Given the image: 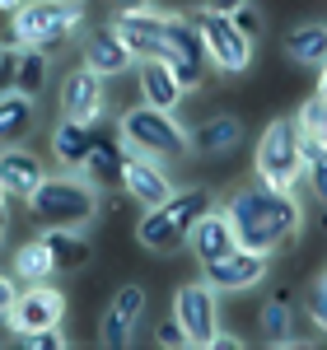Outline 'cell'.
Masks as SVG:
<instances>
[{"instance_id": "obj_11", "label": "cell", "mask_w": 327, "mask_h": 350, "mask_svg": "<svg viewBox=\"0 0 327 350\" xmlns=\"http://www.w3.org/2000/svg\"><path fill=\"white\" fill-rule=\"evenodd\" d=\"M56 103H61V117L84 122V126H99V122L108 117V80L94 75L89 66H75V70L61 75Z\"/></svg>"}, {"instance_id": "obj_3", "label": "cell", "mask_w": 327, "mask_h": 350, "mask_svg": "<svg viewBox=\"0 0 327 350\" xmlns=\"http://www.w3.org/2000/svg\"><path fill=\"white\" fill-rule=\"evenodd\" d=\"M211 206H215V191L206 187V183L178 187L168 201L145 206V211H140V219H136V243L150 252V257H173V252H183L192 224L206 215Z\"/></svg>"}, {"instance_id": "obj_16", "label": "cell", "mask_w": 327, "mask_h": 350, "mask_svg": "<svg viewBox=\"0 0 327 350\" xmlns=\"http://www.w3.org/2000/svg\"><path fill=\"white\" fill-rule=\"evenodd\" d=\"M80 66H89L94 75L103 80H117L127 70H136V56L127 52V42L112 33V24H99V28H84L80 38Z\"/></svg>"}, {"instance_id": "obj_37", "label": "cell", "mask_w": 327, "mask_h": 350, "mask_svg": "<svg viewBox=\"0 0 327 350\" xmlns=\"http://www.w3.org/2000/svg\"><path fill=\"white\" fill-rule=\"evenodd\" d=\"M206 350H244V336H239V332H229V327H220L215 336L206 341Z\"/></svg>"}, {"instance_id": "obj_28", "label": "cell", "mask_w": 327, "mask_h": 350, "mask_svg": "<svg viewBox=\"0 0 327 350\" xmlns=\"http://www.w3.org/2000/svg\"><path fill=\"white\" fill-rule=\"evenodd\" d=\"M300 150H304V183L300 187L313 191V201L327 206V140L300 131Z\"/></svg>"}, {"instance_id": "obj_40", "label": "cell", "mask_w": 327, "mask_h": 350, "mask_svg": "<svg viewBox=\"0 0 327 350\" xmlns=\"http://www.w3.org/2000/svg\"><path fill=\"white\" fill-rule=\"evenodd\" d=\"M313 94H327V61L318 66V84H313Z\"/></svg>"}, {"instance_id": "obj_38", "label": "cell", "mask_w": 327, "mask_h": 350, "mask_svg": "<svg viewBox=\"0 0 327 350\" xmlns=\"http://www.w3.org/2000/svg\"><path fill=\"white\" fill-rule=\"evenodd\" d=\"M206 5H211L215 14H229V19H234V14H239L244 5H252V0H206Z\"/></svg>"}, {"instance_id": "obj_31", "label": "cell", "mask_w": 327, "mask_h": 350, "mask_svg": "<svg viewBox=\"0 0 327 350\" xmlns=\"http://www.w3.org/2000/svg\"><path fill=\"white\" fill-rule=\"evenodd\" d=\"M14 346L19 350H70V336H66V327H42V332H19Z\"/></svg>"}, {"instance_id": "obj_43", "label": "cell", "mask_w": 327, "mask_h": 350, "mask_svg": "<svg viewBox=\"0 0 327 350\" xmlns=\"http://www.w3.org/2000/svg\"><path fill=\"white\" fill-rule=\"evenodd\" d=\"M0 211H10V191L0 187Z\"/></svg>"}, {"instance_id": "obj_32", "label": "cell", "mask_w": 327, "mask_h": 350, "mask_svg": "<svg viewBox=\"0 0 327 350\" xmlns=\"http://www.w3.org/2000/svg\"><path fill=\"white\" fill-rule=\"evenodd\" d=\"M304 313H309V323H313V327H318V332L327 336V271L318 275V280H313V285H309V299H304Z\"/></svg>"}, {"instance_id": "obj_10", "label": "cell", "mask_w": 327, "mask_h": 350, "mask_svg": "<svg viewBox=\"0 0 327 350\" xmlns=\"http://www.w3.org/2000/svg\"><path fill=\"white\" fill-rule=\"evenodd\" d=\"M220 290H211L201 275L187 280V285H178V295H173V318L183 323L187 332V346L206 350V341L220 332Z\"/></svg>"}, {"instance_id": "obj_5", "label": "cell", "mask_w": 327, "mask_h": 350, "mask_svg": "<svg viewBox=\"0 0 327 350\" xmlns=\"http://www.w3.org/2000/svg\"><path fill=\"white\" fill-rule=\"evenodd\" d=\"M117 140H122V150L145 154V159H159L168 168L192 154V126L178 112L150 108V103H136V108L117 112Z\"/></svg>"}, {"instance_id": "obj_17", "label": "cell", "mask_w": 327, "mask_h": 350, "mask_svg": "<svg viewBox=\"0 0 327 350\" xmlns=\"http://www.w3.org/2000/svg\"><path fill=\"white\" fill-rule=\"evenodd\" d=\"M42 178H47V163H42L38 150H28V145H5L0 150V187L10 191V201H28Z\"/></svg>"}, {"instance_id": "obj_12", "label": "cell", "mask_w": 327, "mask_h": 350, "mask_svg": "<svg viewBox=\"0 0 327 350\" xmlns=\"http://www.w3.org/2000/svg\"><path fill=\"white\" fill-rule=\"evenodd\" d=\"M145 308H150V295H145V285H122L112 304L103 308V318H99V346L103 350H127L136 341L140 323H145Z\"/></svg>"}, {"instance_id": "obj_15", "label": "cell", "mask_w": 327, "mask_h": 350, "mask_svg": "<svg viewBox=\"0 0 327 350\" xmlns=\"http://www.w3.org/2000/svg\"><path fill=\"white\" fill-rule=\"evenodd\" d=\"M117 191H127L140 211H145V206L168 201V196L178 191V183H173L168 163L145 159V154H131V150H127V159H122V187H117Z\"/></svg>"}, {"instance_id": "obj_13", "label": "cell", "mask_w": 327, "mask_h": 350, "mask_svg": "<svg viewBox=\"0 0 327 350\" xmlns=\"http://www.w3.org/2000/svg\"><path fill=\"white\" fill-rule=\"evenodd\" d=\"M267 275H272V257L248 252V247H234L229 257L201 267V280H206L211 290H220V295H248V290L267 285Z\"/></svg>"}, {"instance_id": "obj_21", "label": "cell", "mask_w": 327, "mask_h": 350, "mask_svg": "<svg viewBox=\"0 0 327 350\" xmlns=\"http://www.w3.org/2000/svg\"><path fill=\"white\" fill-rule=\"evenodd\" d=\"M280 52H285V61H295L304 70H318L327 61V19H300V24H290L285 38H280Z\"/></svg>"}, {"instance_id": "obj_22", "label": "cell", "mask_w": 327, "mask_h": 350, "mask_svg": "<svg viewBox=\"0 0 327 350\" xmlns=\"http://www.w3.org/2000/svg\"><path fill=\"white\" fill-rule=\"evenodd\" d=\"M38 126V98L24 89H5L0 94V150L5 145H24Z\"/></svg>"}, {"instance_id": "obj_19", "label": "cell", "mask_w": 327, "mask_h": 350, "mask_svg": "<svg viewBox=\"0 0 327 350\" xmlns=\"http://www.w3.org/2000/svg\"><path fill=\"white\" fill-rule=\"evenodd\" d=\"M192 252V262L196 267H206V262H220V257H229L234 247H239V239H234V229H229V219H224V211L220 206H211L206 215L192 224L187 243H183Z\"/></svg>"}, {"instance_id": "obj_39", "label": "cell", "mask_w": 327, "mask_h": 350, "mask_svg": "<svg viewBox=\"0 0 327 350\" xmlns=\"http://www.w3.org/2000/svg\"><path fill=\"white\" fill-rule=\"evenodd\" d=\"M24 5H28V0H0V14H5V19H14Z\"/></svg>"}, {"instance_id": "obj_4", "label": "cell", "mask_w": 327, "mask_h": 350, "mask_svg": "<svg viewBox=\"0 0 327 350\" xmlns=\"http://www.w3.org/2000/svg\"><path fill=\"white\" fill-rule=\"evenodd\" d=\"M89 28V10L80 0H28L24 10L10 19V42L19 52H66L75 38H84Z\"/></svg>"}, {"instance_id": "obj_41", "label": "cell", "mask_w": 327, "mask_h": 350, "mask_svg": "<svg viewBox=\"0 0 327 350\" xmlns=\"http://www.w3.org/2000/svg\"><path fill=\"white\" fill-rule=\"evenodd\" d=\"M145 5H155V0H117V10H145Z\"/></svg>"}, {"instance_id": "obj_6", "label": "cell", "mask_w": 327, "mask_h": 350, "mask_svg": "<svg viewBox=\"0 0 327 350\" xmlns=\"http://www.w3.org/2000/svg\"><path fill=\"white\" fill-rule=\"evenodd\" d=\"M252 178L267 183V187H280V191H300L304 150H300V122H295V112L272 117L262 126L257 145H252Z\"/></svg>"}, {"instance_id": "obj_34", "label": "cell", "mask_w": 327, "mask_h": 350, "mask_svg": "<svg viewBox=\"0 0 327 350\" xmlns=\"http://www.w3.org/2000/svg\"><path fill=\"white\" fill-rule=\"evenodd\" d=\"M14 66H19V47L10 38H0V94L14 89Z\"/></svg>"}, {"instance_id": "obj_24", "label": "cell", "mask_w": 327, "mask_h": 350, "mask_svg": "<svg viewBox=\"0 0 327 350\" xmlns=\"http://www.w3.org/2000/svg\"><path fill=\"white\" fill-rule=\"evenodd\" d=\"M257 332H262V341L272 350H295L304 346L300 336H295V304L290 295H276L262 304V313H257Z\"/></svg>"}, {"instance_id": "obj_26", "label": "cell", "mask_w": 327, "mask_h": 350, "mask_svg": "<svg viewBox=\"0 0 327 350\" xmlns=\"http://www.w3.org/2000/svg\"><path fill=\"white\" fill-rule=\"evenodd\" d=\"M89 145H94V126L70 122V117H61V122L52 126V159H56V168H84Z\"/></svg>"}, {"instance_id": "obj_14", "label": "cell", "mask_w": 327, "mask_h": 350, "mask_svg": "<svg viewBox=\"0 0 327 350\" xmlns=\"http://www.w3.org/2000/svg\"><path fill=\"white\" fill-rule=\"evenodd\" d=\"M112 33L127 42V52L140 61H164V10L145 5V10H117L108 19Z\"/></svg>"}, {"instance_id": "obj_18", "label": "cell", "mask_w": 327, "mask_h": 350, "mask_svg": "<svg viewBox=\"0 0 327 350\" xmlns=\"http://www.w3.org/2000/svg\"><path fill=\"white\" fill-rule=\"evenodd\" d=\"M244 117L239 112H211L201 126H192V154H201V159H224V154H234L239 145H244Z\"/></svg>"}, {"instance_id": "obj_36", "label": "cell", "mask_w": 327, "mask_h": 350, "mask_svg": "<svg viewBox=\"0 0 327 350\" xmlns=\"http://www.w3.org/2000/svg\"><path fill=\"white\" fill-rule=\"evenodd\" d=\"M14 295H19V280H14L10 271H0V323H5V313H10Z\"/></svg>"}, {"instance_id": "obj_2", "label": "cell", "mask_w": 327, "mask_h": 350, "mask_svg": "<svg viewBox=\"0 0 327 350\" xmlns=\"http://www.w3.org/2000/svg\"><path fill=\"white\" fill-rule=\"evenodd\" d=\"M24 211L38 219V229H89L103 211V187L80 168H56L38 183Z\"/></svg>"}, {"instance_id": "obj_8", "label": "cell", "mask_w": 327, "mask_h": 350, "mask_svg": "<svg viewBox=\"0 0 327 350\" xmlns=\"http://www.w3.org/2000/svg\"><path fill=\"white\" fill-rule=\"evenodd\" d=\"M164 66L187 84V94L201 89L206 75H211L201 33H196V24H192V14H183V10H164Z\"/></svg>"}, {"instance_id": "obj_7", "label": "cell", "mask_w": 327, "mask_h": 350, "mask_svg": "<svg viewBox=\"0 0 327 350\" xmlns=\"http://www.w3.org/2000/svg\"><path fill=\"white\" fill-rule=\"evenodd\" d=\"M196 33H201V47H206V61H211V70L220 75H229V80H239L252 70V56H257V42L248 38L244 28L234 24L229 14H215L211 5H201V10H187Z\"/></svg>"}, {"instance_id": "obj_1", "label": "cell", "mask_w": 327, "mask_h": 350, "mask_svg": "<svg viewBox=\"0 0 327 350\" xmlns=\"http://www.w3.org/2000/svg\"><path fill=\"white\" fill-rule=\"evenodd\" d=\"M220 211H224V219H229L239 247L262 252V257L285 252V247L304 234V219H309L300 191L267 187V183H257V178H252L248 187L229 191V196L220 201Z\"/></svg>"}, {"instance_id": "obj_23", "label": "cell", "mask_w": 327, "mask_h": 350, "mask_svg": "<svg viewBox=\"0 0 327 350\" xmlns=\"http://www.w3.org/2000/svg\"><path fill=\"white\" fill-rule=\"evenodd\" d=\"M10 275H14L19 285H42V280H56V275H61V271H56L52 247H47L42 234H33V239H24L19 247H14V257H10Z\"/></svg>"}, {"instance_id": "obj_20", "label": "cell", "mask_w": 327, "mask_h": 350, "mask_svg": "<svg viewBox=\"0 0 327 350\" xmlns=\"http://www.w3.org/2000/svg\"><path fill=\"white\" fill-rule=\"evenodd\" d=\"M136 84H140V103L164 108V112H178L183 98H187V84L178 80L164 61H140L136 66Z\"/></svg>"}, {"instance_id": "obj_42", "label": "cell", "mask_w": 327, "mask_h": 350, "mask_svg": "<svg viewBox=\"0 0 327 350\" xmlns=\"http://www.w3.org/2000/svg\"><path fill=\"white\" fill-rule=\"evenodd\" d=\"M5 239H10V211H0V247H5Z\"/></svg>"}, {"instance_id": "obj_44", "label": "cell", "mask_w": 327, "mask_h": 350, "mask_svg": "<svg viewBox=\"0 0 327 350\" xmlns=\"http://www.w3.org/2000/svg\"><path fill=\"white\" fill-rule=\"evenodd\" d=\"M323 234H327V206H323Z\"/></svg>"}, {"instance_id": "obj_35", "label": "cell", "mask_w": 327, "mask_h": 350, "mask_svg": "<svg viewBox=\"0 0 327 350\" xmlns=\"http://www.w3.org/2000/svg\"><path fill=\"white\" fill-rule=\"evenodd\" d=\"M234 24L244 28L248 38H252V42H257V38H262V14H257V10H252V5H244V10H239V14H234Z\"/></svg>"}, {"instance_id": "obj_25", "label": "cell", "mask_w": 327, "mask_h": 350, "mask_svg": "<svg viewBox=\"0 0 327 350\" xmlns=\"http://www.w3.org/2000/svg\"><path fill=\"white\" fill-rule=\"evenodd\" d=\"M38 234L47 239V247H52L56 271H61V275H75V271H84L89 262H94L89 229H38Z\"/></svg>"}, {"instance_id": "obj_33", "label": "cell", "mask_w": 327, "mask_h": 350, "mask_svg": "<svg viewBox=\"0 0 327 350\" xmlns=\"http://www.w3.org/2000/svg\"><path fill=\"white\" fill-rule=\"evenodd\" d=\"M155 346H159V350H183V346H187V332H183V323H178V318L159 323V327H155Z\"/></svg>"}, {"instance_id": "obj_27", "label": "cell", "mask_w": 327, "mask_h": 350, "mask_svg": "<svg viewBox=\"0 0 327 350\" xmlns=\"http://www.w3.org/2000/svg\"><path fill=\"white\" fill-rule=\"evenodd\" d=\"M122 159H127V150H122V140H117V135H112V140H108V135H94L89 159H84L80 173H89L103 191H112V187H122Z\"/></svg>"}, {"instance_id": "obj_29", "label": "cell", "mask_w": 327, "mask_h": 350, "mask_svg": "<svg viewBox=\"0 0 327 350\" xmlns=\"http://www.w3.org/2000/svg\"><path fill=\"white\" fill-rule=\"evenodd\" d=\"M52 80V56L47 52H19V66H14V89H24V94H42Z\"/></svg>"}, {"instance_id": "obj_30", "label": "cell", "mask_w": 327, "mask_h": 350, "mask_svg": "<svg viewBox=\"0 0 327 350\" xmlns=\"http://www.w3.org/2000/svg\"><path fill=\"white\" fill-rule=\"evenodd\" d=\"M295 122H300L304 135L327 140V94H309V98L300 103V112H295Z\"/></svg>"}, {"instance_id": "obj_9", "label": "cell", "mask_w": 327, "mask_h": 350, "mask_svg": "<svg viewBox=\"0 0 327 350\" xmlns=\"http://www.w3.org/2000/svg\"><path fill=\"white\" fill-rule=\"evenodd\" d=\"M66 308H70V299L56 280L19 285V295L5 313V332L19 336V332H42V327H66Z\"/></svg>"}]
</instances>
